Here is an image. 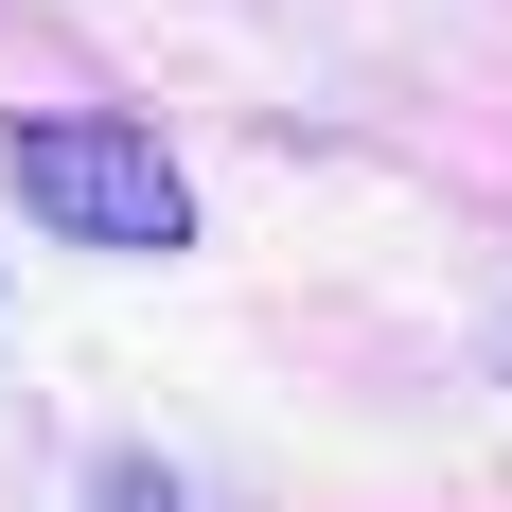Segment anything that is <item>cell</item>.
Wrapping results in <instances>:
<instances>
[{
  "label": "cell",
  "instance_id": "obj_1",
  "mask_svg": "<svg viewBox=\"0 0 512 512\" xmlns=\"http://www.w3.org/2000/svg\"><path fill=\"white\" fill-rule=\"evenodd\" d=\"M0 177H18L36 230H71V248H177V230H195V177H177L142 124H89V106H18V124H0Z\"/></svg>",
  "mask_w": 512,
  "mask_h": 512
}]
</instances>
